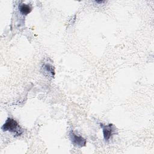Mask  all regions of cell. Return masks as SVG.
<instances>
[{"label": "cell", "mask_w": 154, "mask_h": 154, "mask_svg": "<svg viewBox=\"0 0 154 154\" xmlns=\"http://www.w3.org/2000/svg\"><path fill=\"white\" fill-rule=\"evenodd\" d=\"M4 131H9L13 133L16 137L20 135L23 133V129L18 123L12 118H8L2 126Z\"/></svg>", "instance_id": "1"}, {"label": "cell", "mask_w": 154, "mask_h": 154, "mask_svg": "<svg viewBox=\"0 0 154 154\" xmlns=\"http://www.w3.org/2000/svg\"><path fill=\"white\" fill-rule=\"evenodd\" d=\"M96 2H97V3H103V2H105V1H96Z\"/></svg>", "instance_id": "6"}, {"label": "cell", "mask_w": 154, "mask_h": 154, "mask_svg": "<svg viewBox=\"0 0 154 154\" xmlns=\"http://www.w3.org/2000/svg\"><path fill=\"white\" fill-rule=\"evenodd\" d=\"M19 9L20 12L25 15L28 14V13H29L31 10H32V8L31 7L28 5V4H22L19 6Z\"/></svg>", "instance_id": "4"}, {"label": "cell", "mask_w": 154, "mask_h": 154, "mask_svg": "<svg viewBox=\"0 0 154 154\" xmlns=\"http://www.w3.org/2000/svg\"><path fill=\"white\" fill-rule=\"evenodd\" d=\"M69 136L72 143L76 147H84L87 143V141L82 136L75 134L73 131H70Z\"/></svg>", "instance_id": "3"}, {"label": "cell", "mask_w": 154, "mask_h": 154, "mask_svg": "<svg viewBox=\"0 0 154 154\" xmlns=\"http://www.w3.org/2000/svg\"><path fill=\"white\" fill-rule=\"evenodd\" d=\"M44 67H45L44 68L46 69V70L47 72H50V73H52V74L54 73V70H53V67H52V66H50V65H49V64H45V65L44 66Z\"/></svg>", "instance_id": "5"}, {"label": "cell", "mask_w": 154, "mask_h": 154, "mask_svg": "<svg viewBox=\"0 0 154 154\" xmlns=\"http://www.w3.org/2000/svg\"><path fill=\"white\" fill-rule=\"evenodd\" d=\"M100 127L102 129L103 135L104 140L106 141H108L111 137L116 133V128L112 124H108L107 125H104L100 123Z\"/></svg>", "instance_id": "2"}]
</instances>
